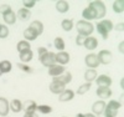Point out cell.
I'll return each instance as SVG.
<instances>
[{"label": "cell", "instance_id": "6da1fadb", "mask_svg": "<svg viewBox=\"0 0 124 117\" xmlns=\"http://www.w3.org/2000/svg\"><path fill=\"white\" fill-rule=\"evenodd\" d=\"M77 31H78V35L88 37L93 33V25L89 23V21L81 20V21L77 23Z\"/></svg>", "mask_w": 124, "mask_h": 117}, {"label": "cell", "instance_id": "7a4b0ae2", "mask_svg": "<svg viewBox=\"0 0 124 117\" xmlns=\"http://www.w3.org/2000/svg\"><path fill=\"white\" fill-rule=\"evenodd\" d=\"M122 107V105L118 101H109L108 103H106V108H104V116L106 117H117L118 110Z\"/></svg>", "mask_w": 124, "mask_h": 117}, {"label": "cell", "instance_id": "3957f363", "mask_svg": "<svg viewBox=\"0 0 124 117\" xmlns=\"http://www.w3.org/2000/svg\"><path fill=\"white\" fill-rule=\"evenodd\" d=\"M39 59H40L41 63L46 67H50V66H52L56 63V54H54V52H51V51L44 52L42 55L39 56Z\"/></svg>", "mask_w": 124, "mask_h": 117}, {"label": "cell", "instance_id": "277c9868", "mask_svg": "<svg viewBox=\"0 0 124 117\" xmlns=\"http://www.w3.org/2000/svg\"><path fill=\"white\" fill-rule=\"evenodd\" d=\"M89 6H92L94 9V11L97 14V19H102L106 15V6L103 4V1H92L89 4Z\"/></svg>", "mask_w": 124, "mask_h": 117}, {"label": "cell", "instance_id": "5b68a950", "mask_svg": "<svg viewBox=\"0 0 124 117\" xmlns=\"http://www.w3.org/2000/svg\"><path fill=\"white\" fill-rule=\"evenodd\" d=\"M66 70H65V67L62 66V65H52V66H50L48 67V75L50 76H52V77H57V76H60V75H62Z\"/></svg>", "mask_w": 124, "mask_h": 117}, {"label": "cell", "instance_id": "8992f818", "mask_svg": "<svg viewBox=\"0 0 124 117\" xmlns=\"http://www.w3.org/2000/svg\"><path fill=\"white\" fill-rule=\"evenodd\" d=\"M99 63H104V65H108V63L112 61V54L108 50H102L99 54L97 55Z\"/></svg>", "mask_w": 124, "mask_h": 117}, {"label": "cell", "instance_id": "52a82bcc", "mask_svg": "<svg viewBox=\"0 0 124 117\" xmlns=\"http://www.w3.org/2000/svg\"><path fill=\"white\" fill-rule=\"evenodd\" d=\"M85 62H86V65H87L89 69H96V67L99 65L98 57H97V55H94V54L87 55L86 59H85Z\"/></svg>", "mask_w": 124, "mask_h": 117}, {"label": "cell", "instance_id": "ba28073f", "mask_svg": "<svg viewBox=\"0 0 124 117\" xmlns=\"http://www.w3.org/2000/svg\"><path fill=\"white\" fill-rule=\"evenodd\" d=\"M96 82L98 87H109L112 85V79L107 75H99V77L96 79Z\"/></svg>", "mask_w": 124, "mask_h": 117}, {"label": "cell", "instance_id": "9c48e42d", "mask_svg": "<svg viewBox=\"0 0 124 117\" xmlns=\"http://www.w3.org/2000/svg\"><path fill=\"white\" fill-rule=\"evenodd\" d=\"M50 91L52 92V93H56V95H60L65 91V85L63 83H61L58 81H52L50 85Z\"/></svg>", "mask_w": 124, "mask_h": 117}, {"label": "cell", "instance_id": "30bf717a", "mask_svg": "<svg viewBox=\"0 0 124 117\" xmlns=\"http://www.w3.org/2000/svg\"><path fill=\"white\" fill-rule=\"evenodd\" d=\"M104 108H106V102L103 101V100L94 102V103H93V106H92L93 112H94L96 115H98V116H101L103 112H104Z\"/></svg>", "mask_w": 124, "mask_h": 117}, {"label": "cell", "instance_id": "8fae6325", "mask_svg": "<svg viewBox=\"0 0 124 117\" xmlns=\"http://www.w3.org/2000/svg\"><path fill=\"white\" fill-rule=\"evenodd\" d=\"M70 61V55L65 51H60L58 54H56V62H58V65H66Z\"/></svg>", "mask_w": 124, "mask_h": 117}, {"label": "cell", "instance_id": "7c38bea8", "mask_svg": "<svg viewBox=\"0 0 124 117\" xmlns=\"http://www.w3.org/2000/svg\"><path fill=\"white\" fill-rule=\"evenodd\" d=\"M54 80H55V81H58V82H61V83H63L65 86H66V85H67L68 82H71V80H72V73L68 72V71H65L62 75L55 77Z\"/></svg>", "mask_w": 124, "mask_h": 117}, {"label": "cell", "instance_id": "4fadbf2b", "mask_svg": "<svg viewBox=\"0 0 124 117\" xmlns=\"http://www.w3.org/2000/svg\"><path fill=\"white\" fill-rule=\"evenodd\" d=\"M85 47L86 49H88V50H94L96 47H97V45H98V41H97V39L96 37H93V36H88V37H86V40H85Z\"/></svg>", "mask_w": 124, "mask_h": 117}, {"label": "cell", "instance_id": "5bb4252c", "mask_svg": "<svg viewBox=\"0 0 124 117\" xmlns=\"http://www.w3.org/2000/svg\"><path fill=\"white\" fill-rule=\"evenodd\" d=\"M82 16L87 20H93V19H97V14L94 11V9L92 6H88L83 10V13H82Z\"/></svg>", "mask_w": 124, "mask_h": 117}, {"label": "cell", "instance_id": "9a60e30c", "mask_svg": "<svg viewBox=\"0 0 124 117\" xmlns=\"http://www.w3.org/2000/svg\"><path fill=\"white\" fill-rule=\"evenodd\" d=\"M37 33L34 30V29H31L30 26L24 31V37L26 39V41H32V40H36L37 39Z\"/></svg>", "mask_w": 124, "mask_h": 117}, {"label": "cell", "instance_id": "2e32d148", "mask_svg": "<svg viewBox=\"0 0 124 117\" xmlns=\"http://www.w3.org/2000/svg\"><path fill=\"white\" fill-rule=\"evenodd\" d=\"M97 95L101 99H109L112 96V90L109 87H98L97 89Z\"/></svg>", "mask_w": 124, "mask_h": 117}, {"label": "cell", "instance_id": "e0dca14e", "mask_svg": "<svg viewBox=\"0 0 124 117\" xmlns=\"http://www.w3.org/2000/svg\"><path fill=\"white\" fill-rule=\"evenodd\" d=\"M9 113V102L6 99L0 97V116H6Z\"/></svg>", "mask_w": 124, "mask_h": 117}, {"label": "cell", "instance_id": "ac0fdd59", "mask_svg": "<svg viewBox=\"0 0 124 117\" xmlns=\"http://www.w3.org/2000/svg\"><path fill=\"white\" fill-rule=\"evenodd\" d=\"M36 107H37V105H36V102L32 101V100H27V101L23 105V110H25V112H35Z\"/></svg>", "mask_w": 124, "mask_h": 117}, {"label": "cell", "instance_id": "d6986e66", "mask_svg": "<svg viewBox=\"0 0 124 117\" xmlns=\"http://www.w3.org/2000/svg\"><path fill=\"white\" fill-rule=\"evenodd\" d=\"M75 96V92L71 91V90H65L62 93H60V101L62 102H66V101H71Z\"/></svg>", "mask_w": 124, "mask_h": 117}, {"label": "cell", "instance_id": "ffe728a7", "mask_svg": "<svg viewBox=\"0 0 124 117\" xmlns=\"http://www.w3.org/2000/svg\"><path fill=\"white\" fill-rule=\"evenodd\" d=\"M17 18L20 20H23V21H26L27 19L31 18V13H30V10L24 8V9H19V11H17Z\"/></svg>", "mask_w": 124, "mask_h": 117}, {"label": "cell", "instance_id": "44dd1931", "mask_svg": "<svg viewBox=\"0 0 124 117\" xmlns=\"http://www.w3.org/2000/svg\"><path fill=\"white\" fill-rule=\"evenodd\" d=\"M30 27L34 29L36 33H37V35H41V34L44 33V24L41 23V21H39V20L32 21V23H31V25H30Z\"/></svg>", "mask_w": 124, "mask_h": 117}, {"label": "cell", "instance_id": "7402d4cb", "mask_svg": "<svg viewBox=\"0 0 124 117\" xmlns=\"http://www.w3.org/2000/svg\"><path fill=\"white\" fill-rule=\"evenodd\" d=\"M97 79V71L94 69H89L85 72V80L87 82H92Z\"/></svg>", "mask_w": 124, "mask_h": 117}, {"label": "cell", "instance_id": "603a6c76", "mask_svg": "<svg viewBox=\"0 0 124 117\" xmlns=\"http://www.w3.org/2000/svg\"><path fill=\"white\" fill-rule=\"evenodd\" d=\"M3 16H4V21H5L6 24H10V25L15 24V21H16V15L14 14V11H13V10H10L9 13L4 14Z\"/></svg>", "mask_w": 124, "mask_h": 117}, {"label": "cell", "instance_id": "cb8c5ba5", "mask_svg": "<svg viewBox=\"0 0 124 117\" xmlns=\"http://www.w3.org/2000/svg\"><path fill=\"white\" fill-rule=\"evenodd\" d=\"M10 108H11L13 112H20L23 110V103L20 102V100H13L10 102Z\"/></svg>", "mask_w": 124, "mask_h": 117}, {"label": "cell", "instance_id": "d4e9b609", "mask_svg": "<svg viewBox=\"0 0 124 117\" xmlns=\"http://www.w3.org/2000/svg\"><path fill=\"white\" fill-rule=\"evenodd\" d=\"M32 51L31 50H27V51H24V52H20V60H21L23 62H29L32 60Z\"/></svg>", "mask_w": 124, "mask_h": 117}, {"label": "cell", "instance_id": "484cf974", "mask_svg": "<svg viewBox=\"0 0 124 117\" xmlns=\"http://www.w3.org/2000/svg\"><path fill=\"white\" fill-rule=\"evenodd\" d=\"M56 9H57V11H60V13H67L68 3L65 1V0H60V1L56 3Z\"/></svg>", "mask_w": 124, "mask_h": 117}, {"label": "cell", "instance_id": "4316f807", "mask_svg": "<svg viewBox=\"0 0 124 117\" xmlns=\"http://www.w3.org/2000/svg\"><path fill=\"white\" fill-rule=\"evenodd\" d=\"M27 50H31L29 41L23 40V41H19L17 42V51L19 52H24V51H27Z\"/></svg>", "mask_w": 124, "mask_h": 117}, {"label": "cell", "instance_id": "83f0119b", "mask_svg": "<svg viewBox=\"0 0 124 117\" xmlns=\"http://www.w3.org/2000/svg\"><path fill=\"white\" fill-rule=\"evenodd\" d=\"M61 26L65 31H71L72 29H73V21H72L71 19H65V20H62Z\"/></svg>", "mask_w": 124, "mask_h": 117}, {"label": "cell", "instance_id": "f1b7e54d", "mask_svg": "<svg viewBox=\"0 0 124 117\" xmlns=\"http://www.w3.org/2000/svg\"><path fill=\"white\" fill-rule=\"evenodd\" d=\"M113 10L116 13H123L124 11V1L123 0H117V1L113 3Z\"/></svg>", "mask_w": 124, "mask_h": 117}, {"label": "cell", "instance_id": "f546056e", "mask_svg": "<svg viewBox=\"0 0 124 117\" xmlns=\"http://www.w3.org/2000/svg\"><path fill=\"white\" fill-rule=\"evenodd\" d=\"M36 110L40 112V113H44V115H47V113H51L52 112V107L48 105H39Z\"/></svg>", "mask_w": 124, "mask_h": 117}, {"label": "cell", "instance_id": "4dcf8cb0", "mask_svg": "<svg viewBox=\"0 0 124 117\" xmlns=\"http://www.w3.org/2000/svg\"><path fill=\"white\" fill-rule=\"evenodd\" d=\"M0 70H1L3 73H6V72H10L11 71V63L10 61H1L0 62Z\"/></svg>", "mask_w": 124, "mask_h": 117}, {"label": "cell", "instance_id": "1f68e13d", "mask_svg": "<svg viewBox=\"0 0 124 117\" xmlns=\"http://www.w3.org/2000/svg\"><path fill=\"white\" fill-rule=\"evenodd\" d=\"M54 45H55L56 49H58L60 51H62V50L65 49V41H63V39H62V37H56L55 41H54Z\"/></svg>", "mask_w": 124, "mask_h": 117}, {"label": "cell", "instance_id": "d6a6232c", "mask_svg": "<svg viewBox=\"0 0 124 117\" xmlns=\"http://www.w3.org/2000/svg\"><path fill=\"white\" fill-rule=\"evenodd\" d=\"M96 26H97V31H98V34H99L103 39H107L109 33H108V31H107L104 27H103V26L101 25V23H97V25H96Z\"/></svg>", "mask_w": 124, "mask_h": 117}, {"label": "cell", "instance_id": "836d02e7", "mask_svg": "<svg viewBox=\"0 0 124 117\" xmlns=\"http://www.w3.org/2000/svg\"><path fill=\"white\" fill-rule=\"evenodd\" d=\"M89 89H91V82H86V83H83V85H81V86H79V89L77 90V93H78V95H83V93H86Z\"/></svg>", "mask_w": 124, "mask_h": 117}, {"label": "cell", "instance_id": "e575fe53", "mask_svg": "<svg viewBox=\"0 0 124 117\" xmlns=\"http://www.w3.org/2000/svg\"><path fill=\"white\" fill-rule=\"evenodd\" d=\"M8 35H9V29L5 25L0 24V39H5L8 37Z\"/></svg>", "mask_w": 124, "mask_h": 117}, {"label": "cell", "instance_id": "d590c367", "mask_svg": "<svg viewBox=\"0 0 124 117\" xmlns=\"http://www.w3.org/2000/svg\"><path fill=\"white\" fill-rule=\"evenodd\" d=\"M17 67H19L20 70H23L24 72H26V73H32V71H34L32 69L29 67L27 65H25V63H20V62L17 63Z\"/></svg>", "mask_w": 124, "mask_h": 117}, {"label": "cell", "instance_id": "8d00e7d4", "mask_svg": "<svg viewBox=\"0 0 124 117\" xmlns=\"http://www.w3.org/2000/svg\"><path fill=\"white\" fill-rule=\"evenodd\" d=\"M85 40H86V37H85V36H82V35H77V37H76V44H77L78 46H81V45H83V44H85Z\"/></svg>", "mask_w": 124, "mask_h": 117}, {"label": "cell", "instance_id": "74e56055", "mask_svg": "<svg viewBox=\"0 0 124 117\" xmlns=\"http://www.w3.org/2000/svg\"><path fill=\"white\" fill-rule=\"evenodd\" d=\"M10 10H11V8H10L9 5H1V6H0V13H1L3 15L6 14V13H9Z\"/></svg>", "mask_w": 124, "mask_h": 117}, {"label": "cell", "instance_id": "f35d334b", "mask_svg": "<svg viewBox=\"0 0 124 117\" xmlns=\"http://www.w3.org/2000/svg\"><path fill=\"white\" fill-rule=\"evenodd\" d=\"M23 4H24V6H25L26 9H29V8H32V6L36 4V1H34V0H31V1H24Z\"/></svg>", "mask_w": 124, "mask_h": 117}, {"label": "cell", "instance_id": "ab89813d", "mask_svg": "<svg viewBox=\"0 0 124 117\" xmlns=\"http://www.w3.org/2000/svg\"><path fill=\"white\" fill-rule=\"evenodd\" d=\"M24 117H39L35 112H25Z\"/></svg>", "mask_w": 124, "mask_h": 117}, {"label": "cell", "instance_id": "60d3db41", "mask_svg": "<svg viewBox=\"0 0 124 117\" xmlns=\"http://www.w3.org/2000/svg\"><path fill=\"white\" fill-rule=\"evenodd\" d=\"M123 27H124V24L120 23V24H118V25L116 26V30H117V31H123Z\"/></svg>", "mask_w": 124, "mask_h": 117}, {"label": "cell", "instance_id": "b9f144b4", "mask_svg": "<svg viewBox=\"0 0 124 117\" xmlns=\"http://www.w3.org/2000/svg\"><path fill=\"white\" fill-rule=\"evenodd\" d=\"M46 51H47V49H45V47H40V49H39V56H40V55H42L44 52H46Z\"/></svg>", "mask_w": 124, "mask_h": 117}, {"label": "cell", "instance_id": "7bdbcfd3", "mask_svg": "<svg viewBox=\"0 0 124 117\" xmlns=\"http://www.w3.org/2000/svg\"><path fill=\"white\" fill-rule=\"evenodd\" d=\"M85 117H96L93 113H85Z\"/></svg>", "mask_w": 124, "mask_h": 117}, {"label": "cell", "instance_id": "ee69618b", "mask_svg": "<svg viewBox=\"0 0 124 117\" xmlns=\"http://www.w3.org/2000/svg\"><path fill=\"white\" fill-rule=\"evenodd\" d=\"M123 45H124V42H120V46H119V47H120V49H119L120 52H123Z\"/></svg>", "mask_w": 124, "mask_h": 117}, {"label": "cell", "instance_id": "f6af8a7d", "mask_svg": "<svg viewBox=\"0 0 124 117\" xmlns=\"http://www.w3.org/2000/svg\"><path fill=\"white\" fill-rule=\"evenodd\" d=\"M76 117H85V115H83V113H78Z\"/></svg>", "mask_w": 124, "mask_h": 117}, {"label": "cell", "instance_id": "bcb514c9", "mask_svg": "<svg viewBox=\"0 0 124 117\" xmlns=\"http://www.w3.org/2000/svg\"><path fill=\"white\" fill-rule=\"evenodd\" d=\"M1 73H3V72H1V70H0V75H1Z\"/></svg>", "mask_w": 124, "mask_h": 117}, {"label": "cell", "instance_id": "7dc6e473", "mask_svg": "<svg viewBox=\"0 0 124 117\" xmlns=\"http://www.w3.org/2000/svg\"><path fill=\"white\" fill-rule=\"evenodd\" d=\"M99 117H106V116H99Z\"/></svg>", "mask_w": 124, "mask_h": 117}]
</instances>
